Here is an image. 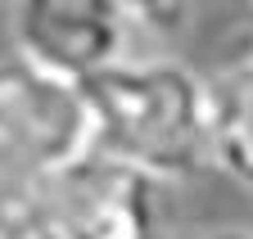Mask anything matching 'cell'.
<instances>
[{"mask_svg":"<svg viewBox=\"0 0 253 239\" xmlns=\"http://www.w3.org/2000/svg\"><path fill=\"white\" fill-rule=\"evenodd\" d=\"M212 100H217V131H212L217 171L253 190V50H244L212 81Z\"/></svg>","mask_w":253,"mask_h":239,"instance_id":"obj_5","label":"cell"},{"mask_svg":"<svg viewBox=\"0 0 253 239\" xmlns=\"http://www.w3.org/2000/svg\"><path fill=\"white\" fill-rule=\"evenodd\" d=\"M95 149L154 176L158 185L195 181L217 167L212 81L168 54H131L86 81Z\"/></svg>","mask_w":253,"mask_h":239,"instance_id":"obj_1","label":"cell"},{"mask_svg":"<svg viewBox=\"0 0 253 239\" xmlns=\"http://www.w3.org/2000/svg\"><path fill=\"white\" fill-rule=\"evenodd\" d=\"M136 32L122 0H9L14 54L77 86L131 59Z\"/></svg>","mask_w":253,"mask_h":239,"instance_id":"obj_3","label":"cell"},{"mask_svg":"<svg viewBox=\"0 0 253 239\" xmlns=\"http://www.w3.org/2000/svg\"><path fill=\"white\" fill-rule=\"evenodd\" d=\"M190 239H253V230H204V235H190Z\"/></svg>","mask_w":253,"mask_h":239,"instance_id":"obj_8","label":"cell"},{"mask_svg":"<svg viewBox=\"0 0 253 239\" xmlns=\"http://www.w3.org/2000/svg\"><path fill=\"white\" fill-rule=\"evenodd\" d=\"M0 239H68L37 194H9L0 203Z\"/></svg>","mask_w":253,"mask_h":239,"instance_id":"obj_6","label":"cell"},{"mask_svg":"<svg viewBox=\"0 0 253 239\" xmlns=\"http://www.w3.org/2000/svg\"><path fill=\"white\" fill-rule=\"evenodd\" d=\"M249 9H253V0H249Z\"/></svg>","mask_w":253,"mask_h":239,"instance_id":"obj_9","label":"cell"},{"mask_svg":"<svg viewBox=\"0 0 253 239\" xmlns=\"http://www.w3.org/2000/svg\"><path fill=\"white\" fill-rule=\"evenodd\" d=\"M158 181L140 167L90 149L41 190H32L68 239H158Z\"/></svg>","mask_w":253,"mask_h":239,"instance_id":"obj_4","label":"cell"},{"mask_svg":"<svg viewBox=\"0 0 253 239\" xmlns=\"http://www.w3.org/2000/svg\"><path fill=\"white\" fill-rule=\"evenodd\" d=\"M90 149L95 113L86 86L27 64L23 54L0 59V181L32 194Z\"/></svg>","mask_w":253,"mask_h":239,"instance_id":"obj_2","label":"cell"},{"mask_svg":"<svg viewBox=\"0 0 253 239\" xmlns=\"http://www.w3.org/2000/svg\"><path fill=\"white\" fill-rule=\"evenodd\" d=\"M122 5L131 9V18L140 27H149V32H176V27H185L195 0H122Z\"/></svg>","mask_w":253,"mask_h":239,"instance_id":"obj_7","label":"cell"}]
</instances>
